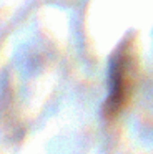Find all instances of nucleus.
Returning <instances> with one entry per match:
<instances>
[{"label":"nucleus","instance_id":"nucleus-1","mask_svg":"<svg viewBox=\"0 0 153 154\" xmlns=\"http://www.w3.org/2000/svg\"><path fill=\"white\" fill-rule=\"evenodd\" d=\"M112 90L105 103L103 113L106 118L116 116L128 101L132 91V57L130 53H116L112 58Z\"/></svg>","mask_w":153,"mask_h":154}]
</instances>
